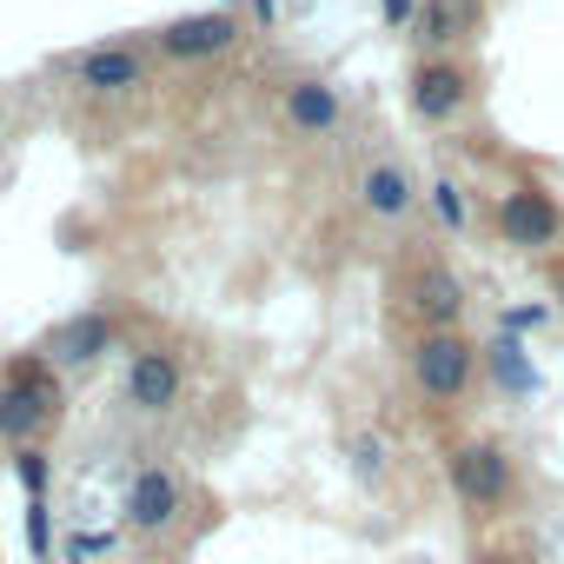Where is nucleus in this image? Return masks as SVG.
I'll use <instances>...</instances> for the list:
<instances>
[{
    "mask_svg": "<svg viewBox=\"0 0 564 564\" xmlns=\"http://www.w3.org/2000/svg\"><path fill=\"white\" fill-rule=\"evenodd\" d=\"M445 471H452V491H458L465 505H478V511H498V505L511 498V485H518L505 445H458Z\"/></svg>",
    "mask_w": 564,
    "mask_h": 564,
    "instance_id": "5",
    "label": "nucleus"
},
{
    "mask_svg": "<svg viewBox=\"0 0 564 564\" xmlns=\"http://www.w3.org/2000/svg\"><path fill=\"white\" fill-rule=\"evenodd\" d=\"M120 518H127V531H147V538H153V531H166V524L180 518V478H173L166 465H147V471H133Z\"/></svg>",
    "mask_w": 564,
    "mask_h": 564,
    "instance_id": "10",
    "label": "nucleus"
},
{
    "mask_svg": "<svg viewBox=\"0 0 564 564\" xmlns=\"http://www.w3.org/2000/svg\"><path fill=\"white\" fill-rule=\"evenodd\" d=\"M405 306H412V319L425 333H458V319H465V279L452 265H412Z\"/></svg>",
    "mask_w": 564,
    "mask_h": 564,
    "instance_id": "7",
    "label": "nucleus"
},
{
    "mask_svg": "<svg viewBox=\"0 0 564 564\" xmlns=\"http://www.w3.org/2000/svg\"><path fill=\"white\" fill-rule=\"evenodd\" d=\"M94 551H107V538H67V564H80V557H94Z\"/></svg>",
    "mask_w": 564,
    "mask_h": 564,
    "instance_id": "22",
    "label": "nucleus"
},
{
    "mask_svg": "<svg viewBox=\"0 0 564 564\" xmlns=\"http://www.w3.org/2000/svg\"><path fill=\"white\" fill-rule=\"evenodd\" d=\"M41 352H47L54 366H94L100 352H113V319H107V313H80V319L54 326Z\"/></svg>",
    "mask_w": 564,
    "mask_h": 564,
    "instance_id": "11",
    "label": "nucleus"
},
{
    "mask_svg": "<svg viewBox=\"0 0 564 564\" xmlns=\"http://www.w3.org/2000/svg\"><path fill=\"white\" fill-rule=\"evenodd\" d=\"M538 319H544V306H518V313H505V333L518 339V333H531Z\"/></svg>",
    "mask_w": 564,
    "mask_h": 564,
    "instance_id": "21",
    "label": "nucleus"
},
{
    "mask_svg": "<svg viewBox=\"0 0 564 564\" xmlns=\"http://www.w3.org/2000/svg\"><path fill=\"white\" fill-rule=\"evenodd\" d=\"M498 239L518 246V252H544L564 239V206L544 193V186H505L498 193Z\"/></svg>",
    "mask_w": 564,
    "mask_h": 564,
    "instance_id": "3",
    "label": "nucleus"
},
{
    "mask_svg": "<svg viewBox=\"0 0 564 564\" xmlns=\"http://www.w3.org/2000/svg\"><path fill=\"white\" fill-rule=\"evenodd\" d=\"M153 47H160L166 61H213V54L239 47V21H232L226 8H213V14H186V21H166V28L153 34Z\"/></svg>",
    "mask_w": 564,
    "mask_h": 564,
    "instance_id": "8",
    "label": "nucleus"
},
{
    "mask_svg": "<svg viewBox=\"0 0 564 564\" xmlns=\"http://www.w3.org/2000/svg\"><path fill=\"white\" fill-rule=\"evenodd\" d=\"M14 478H21L28 498H47V452H41V445H21V452H14Z\"/></svg>",
    "mask_w": 564,
    "mask_h": 564,
    "instance_id": "16",
    "label": "nucleus"
},
{
    "mask_svg": "<svg viewBox=\"0 0 564 564\" xmlns=\"http://www.w3.org/2000/svg\"><path fill=\"white\" fill-rule=\"evenodd\" d=\"M352 452H359V478H366V485H372V478H379V438H372V432H366V438H359V445H352Z\"/></svg>",
    "mask_w": 564,
    "mask_h": 564,
    "instance_id": "20",
    "label": "nucleus"
},
{
    "mask_svg": "<svg viewBox=\"0 0 564 564\" xmlns=\"http://www.w3.org/2000/svg\"><path fill=\"white\" fill-rule=\"evenodd\" d=\"M551 293H557V313H564V265L551 272Z\"/></svg>",
    "mask_w": 564,
    "mask_h": 564,
    "instance_id": "24",
    "label": "nucleus"
},
{
    "mask_svg": "<svg viewBox=\"0 0 564 564\" xmlns=\"http://www.w3.org/2000/svg\"><path fill=\"white\" fill-rule=\"evenodd\" d=\"M180 386H186V372H180V359H173L166 346H140V352L127 359V379H120L127 405L147 412V419L173 412V405H180Z\"/></svg>",
    "mask_w": 564,
    "mask_h": 564,
    "instance_id": "6",
    "label": "nucleus"
},
{
    "mask_svg": "<svg viewBox=\"0 0 564 564\" xmlns=\"http://www.w3.org/2000/svg\"><path fill=\"white\" fill-rule=\"evenodd\" d=\"M471 564H524V557H511V551H478Z\"/></svg>",
    "mask_w": 564,
    "mask_h": 564,
    "instance_id": "23",
    "label": "nucleus"
},
{
    "mask_svg": "<svg viewBox=\"0 0 564 564\" xmlns=\"http://www.w3.org/2000/svg\"><path fill=\"white\" fill-rule=\"evenodd\" d=\"M28 544L47 557L54 551V531H47V498H28Z\"/></svg>",
    "mask_w": 564,
    "mask_h": 564,
    "instance_id": "18",
    "label": "nucleus"
},
{
    "mask_svg": "<svg viewBox=\"0 0 564 564\" xmlns=\"http://www.w3.org/2000/svg\"><path fill=\"white\" fill-rule=\"evenodd\" d=\"M485 366H491V379H498L505 392H518V399H531V392H538V366L524 359V346H518L511 333H498V339L485 346Z\"/></svg>",
    "mask_w": 564,
    "mask_h": 564,
    "instance_id": "15",
    "label": "nucleus"
},
{
    "mask_svg": "<svg viewBox=\"0 0 564 564\" xmlns=\"http://www.w3.org/2000/svg\"><path fill=\"white\" fill-rule=\"evenodd\" d=\"M419 8H425V0H379V21H386V28H412Z\"/></svg>",
    "mask_w": 564,
    "mask_h": 564,
    "instance_id": "19",
    "label": "nucleus"
},
{
    "mask_svg": "<svg viewBox=\"0 0 564 564\" xmlns=\"http://www.w3.org/2000/svg\"><path fill=\"white\" fill-rule=\"evenodd\" d=\"M412 199H419V186H412V173H405L399 160L366 166V180H359V206H366L372 219H405Z\"/></svg>",
    "mask_w": 564,
    "mask_h": 564,
    "instance_id": "13",
    "label": "nucleus"
},
{
    "mask_svg": "<svg viewBox=\"0 0 564 564\" xmlns=\"http://www.w3.org/2000/svg\"><path fill=\"white\" fill-rule=\"evenodd\" d=\"M432 213L458 232V226H465V186H458V180H432Z\"/></svg>",
    "mask_w": 564,
    "mask_h": 564,
    "instance_id": "17",
    "label": "nucleus"
},
{
    "mask_svg": "<svg viewBox=\"0 0 564 564\" xmlns=\"http://www.w3.org/2000/svg\"><path fill=\"white\" fill-rule=\"evenodd\" d=\"M471 67H458L452 54H432V61H419L412 67V87H405V100H412V113L425 120V127H452L465 107H471Z\"/></svg>",
    "mask_w": 564,
    "mask_h": 564,
    "instance_id": "4",
    "label": "nucleus"
},
{
    "mask_svg": "<svg viewBox=\"0 0 564 564\" xmlns=\"http://www.w3.org/2000/svg\"><path fill=\"white\" fill-rule=\"evenodd\" d=\"M279 107H286V120L300 127V133H333L339 127V113H346V100H339V87L333 80H286V100H279Z\"/></svg>",
    "mask_w": 564,
    "mask_h": 564,
    "instance_id": "12",
    "label": "nucleus"
},
{
    "mask_svg": "<svg viewBox=\"0 0 564 564\" xmlns=\"http://www.w3.org/2000/svg\"><path fill=\"white\" fill-rule=\"evenodd\" d=\"M471 372H478V346L465 333H425L412 346V379H419V392L432 405H458L465 386H471Z\"/></svg>",
    "mask_w": 564,
    "mask_h": 564,
    "instance_id": "2",
    "label": "nucleus"
},
{
    "mask_svg": "<svg viewBox=\"0 0 564 564\" xmlns=\"http://www.w3.org/2000/svg\"><path fill=\"white\" fill-rule=\"evenodd\" d=\"M465 34H478V0H425L419 8V41L425 47H452Z\"/></svg>",
    "mask_w": 564,
    "mask_h": 564,
    "instance_id": "14",
    "label": "nucleus"
},
{
    "mask_svg": "<svg viewBox=\"0 0 564 564\" xmlns=\"http://www.w3.org/2000/svg\"><path fill=\"white\" fill-rule=\"evenodd\" d=\"M74 80H80V94H94V100L140 94V87H147V54H140V47H127V41L94 47V54H80V61H74Z\"/></svg>",
    "mask_w": 564,
    "mask_h": 564,
    "instance_id": "9",
    "label": "nucleus"
},
{
    "mask_svg": "<svg viewBox=\"0 0 564 564\" xmlns=\"http://www.w3.org/2000/svg\"><path fill=\"white\" fill-rule=\"evenodd\" d=\"M54 419H61V386H54L47 359H14V366H8V386H0V438L21 452V445H34Z\"/></svg>",
    "mask_w": 564,
    "mask_h": 564,
    "instance_id": "1",
    "label": "nucleus"
}]
</instances>
